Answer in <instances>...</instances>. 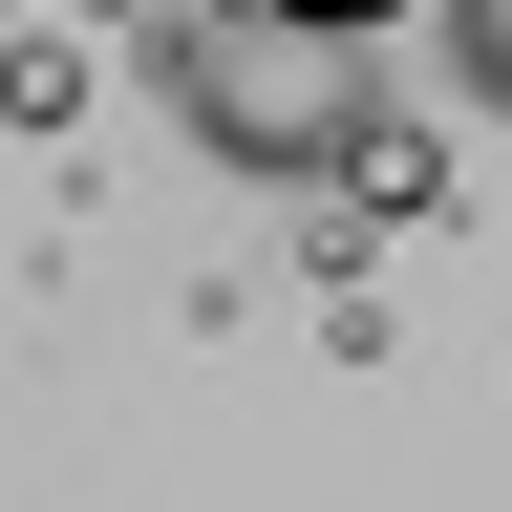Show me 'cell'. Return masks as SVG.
Returning a JSON list of instances; mask_svg holds the SVG:
<instances>
[{"mask_svg":"<svg viewBox=\"0 0 512 512\" xmlns=\"http://www.w3.org/2000/svg\"><path fill=\"white\" fill-rule=\"evenodd\" d=\"M299 22H342V43H384V22H427V0H299Z\"/></svg>","mask_w":512,"mask_h":512,"instance_id":"5","label":"cell"},{"mask_svg":"<svg viewBox=\"0 0 512 512\" xmlns=\"http://www.w3.org/2000/svg\"><path fill=\"white\" fill-rule=\"evenodd\" d=\"M0 107L64 128V107H86V43H64V22H0Z\"/></svg>","mask_w":512,"mask_h":512,"instance_id":"3","label":"cell"},{"mask_svg":"<svg viewBox=\"0 0 512 512\" xmlns=\"http://www.w3.org/2000/svg\"><path fill=\"white\" fill-rule=\"evenodd\" d=\"M427 22H448V86H470V107H512V0H427Z\"/></svg>","mask_w":512,"mask_h":512,"instance_id":"4","label":"cell"},{"mask_svg":"<svg viewBox=\"0 0 512 512\" xmlns=\"http://www.w3.org/2000/svg\"><path fill=\"white\" fill-rule=\"evenodd\" d=\"M320 192H342V214H384V235H406V214H448V128L363 86V128H342V171H320Z\"/></svg>","mask_w":512,"mask_h":512,"instance_id":"2","label":"cell"},{"mask_svg":"<svg viewBox=\"0 0 512 512\" xmlns=\"http://www.w3.org/2000/svg\"><path fill=\"white\" fill-rule=\"evenodd\" d=\"M150 86L214 128L235 171H342V128H363V86H342V22H299V0H150Z\"/></svg>","mask_w":512,"mask_h":512,"instance_id":"1","label":"cell"},{"mask_svg":"<svg viewBox=\"0 0 512 512\" xmlns=\"http://www.w3.org/2000/svg\"><path fill=\"white\" fill-rule=\"evenodd\" d=\"M107 22H150V0H107Z\"/></svg>","mask_w":512,"mask_h":512,"instance_id":"6","label":"cell"}]
</instances>
